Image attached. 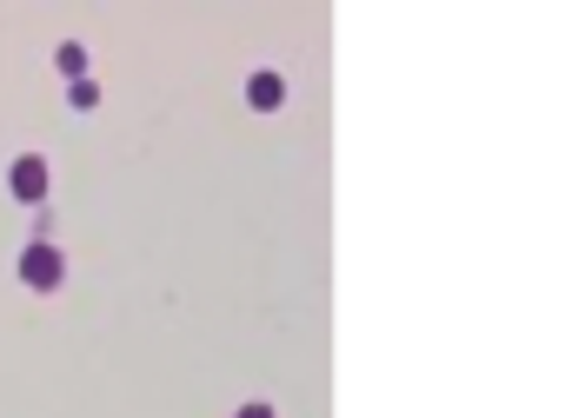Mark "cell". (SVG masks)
<instances>
[{"instance_id": "6", "label": "cell", "mask_w": 565, "mask_h": 418, "mask_svg": "<svg viewBox=\"0 0 565 418\" xmlns=\"http://www.w3.org/2000/svg\"><path fill=\"white\" fill-rule=\"evenodd\" d=\"M239 418H273V405H239Z\"/></svg>"}, {"instance_id": "5", "label": "cell", "mask_w": 565, "mask_h": 418, "mask_svg": "<svg viewBox=\"0 0 565 418\" xmlns=\"http://www.w3.org/2000/svg\"><path fill=\"white\" fill-rule=\"evenodd\" d=\"M67 100H74L81 114H94V107H100V87H94V81H74V87H67Z\"/></svg>"}, {"instance_id": "3", "label": "cell", "mask_w": 565, "mask_h": 418, "mask_svg": "<svg viewBox=\"0 0 565 418\" xmlns=\"http://www.w3.org/2000/svg\"><path fill=\"white\" fill-rule=\"evenodd\" d=\"M246 107H253V114H279V107H287V81L259 67V74L246 81Z\"/></svg>"}, {"instance_id": "4", "label": "cell", "mask_w": 565, "mask_h": 418, "mask_svg": "<svg viewBox=\"0 0 565 418\" xmlns=\"http://www.w3.org/2000/svg\"><path fill=\"white\" fill-rule=\"evenodd\" d=\"M54 61H61V74H74V81L87 74V47H81V41H67V47H61Z\"/></svg>"}, {"instance_id": "1", "label": "cell", "mask_w": 565, "mask_h": 418, "mask_svg": "<svg viewBox=\"0 0 565 418\" xmlns=\"http://www.w3.org/2000/svg\"><path fill=\"white\" fill-rule=\"evenodd\" d=\"M61 272H67V259H61L54 246H28V253H21V279H28L34 292H54Z\"/></svg>"}, {"instance_id": "2", "label": "cell", "mask_w": 565, "mask_h": 418, "mask_svg": "<svg viewBox=\"0 0 565 418\" xmlns=\"http://www.w3.org/2000/svg\"><path fill=\"white\" fill-rule=\"evenodd\" d=\"M8 186H14V200L34 206V200L47 193V160H41V153H21V160L8 167Z\"/></svg>"}]
</instances>
